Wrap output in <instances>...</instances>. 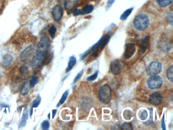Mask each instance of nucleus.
Masks as SVG:
<instances>
[{"label": "nucleus", "instance_id": "bb28decb", "mask_svg": "<svg viewBox=\"0 0 173 130\" xmlns=\"http://www.w3.org/2000/svg\"><path fill=\"white\" fill-rule=\"evenodd\" d=\"M50 123L48 120H44L41 124L42 129L44 130H48L49 128Z\"/></svg>", "mask_w": 173, "mask_h": 130}, {"label": "nucleus", "instance_id": "f704fd0d", "mask_svg": "<svg viewBox=\"0 0 173 130\" xmlns=\"http://www.w3.org/2000/svg\"><path fill=\"white\" fill-rule=\"evenodd\" d=\"M57 110L56 109L53 110L52 111V118H54V117H55V114L57 113Z\"/></svg>", "mask_w": 173, "mask_h": 130}, {"label": "nucleus", "instance_id": "9d476101", "mask_svg": "<svg viewBox=\"0 0 173 130\" xmlns=\"http://www.w3.org/2000/svg\"><path fill=\"white\" fill-rule=\"evenodd\" d=\"M53 18L56 21H59L63 16V9L60 5H56L52 10Z\"/></svg>", "mask_w": 173, "mask_h": 130}, {"label": "nucleus", "instance_id": "cd10ccee", "mask_svg": "<svg viewBox=\"0 0 173 130\" xmlns=\"http://www.w3.org/2000/svg\"><path fill=\"white\" fill-rule=\"evenodd\" d=\"M98 71H96V72H95L94 74H93V75H91L89 76V77H88L87 78V80L89 81H93L96 79V78L98 77Z\"/></svg>", "mask_w": 173, "mask_h": 130}, {"label": "nucleus", "instance_id": "f3484780", "mask_svg": "<svg viewBox=\"0 0 173 130\" xmlns=\"http://www.w3.org/2000/svg\"><path fill=\"white\" fill-rule=\"evenodd\" d=\"M156 2L160 7H166L171 5L173 0H156Z\"/></svg>", "mask_w": 173, "mask_h": 130}, {"label": "nucleus", "instance_id": "f03ea898", "mask_svg": "<svg viewBox=\"0 0 173 130\" xmlns=\"http://www.w3.org/2000/svg\"><path fill=\"white\" fill-rule=\"evenodd\" d=\"M111 89L108 84L102 86L99 92V98L101 102L104 104H108L111 99Z\"/></svg>", "mask_w": 173, "mask_h": 130}, {"label": "nucleus", "instance_id": "412c9836", "mask_svg": "<svg viewBox=\"0 0 173 130\" xmlns=\"http://www.w3.org/2000/svg\"><path fill=\"white\" fill-rule=\"evenodd\" d=\"M38 82V78L36 76H33L29 81V86L30 87H34Z\"/></svg>", "mask_w": 173, "mask_h": 130}, {"label": "nucleus", "instance_id": "7c9ffc66", "mask_svg": "<svg viewBox=\"0 0 173 130\" xmlns=\"http://www.w3.org/2000/svg\"><path fill=\"white\" fill-rule=\"evenodd\" d=\"M20 71H21V73L22 74H26L28 72V68L26 67V66H23L21 67V68Z\"/></svg>", "mask_w": 173, "mask_h": 130}, {"label": "nucleus", "instance_id": "423d86ee", "mask_svg": "<svg viewBox=\"0 0 173 130\" xmlns=\"http://www.w3.org/2000/svg\"><path fill=\"white\" fill-rule=\"evenodd\" d=\"M124 66V63L119 60H115L112 62L110 65L111 72L114 75H118L120 73Z\"/></svg>", "mask_w": 173, "mask_h": 130}, {"label": "nucleus", "instance_id": "4be33fe9", "mask_svg": "<svg viewBox=\"0 0 173 130\" xmlns=\"http://www.w3.org/2000/svg\"><path fill=\"white\" fill-rule=\"evenodd\" d=\"M68 93H69V92H68V91H66L65 92L63 93V95L60 101H59V103H58V105H57V106H59L60 105L63 104L65 102V101H66V100L67 99V97L68 96Z\"/></svg>", "mask_w": 173, "mask_h": 130}, {"label": "nucleus", "instance_id": "a878e982", "mask_svg": "<svg viewBox=\"0 0 173 130\" xmlns=\"http://www.w3.org/2000/svg\"><path fill=\"white\" fill-rule=\"evenodd\" d=\"M148 116V115L147 111L146 110H144L141 112L140 117L141 120H144L147 118Z\"/></svg>", "mask_w": 173, "mask_h": 130}, {"label": "nucleus", "instance_id": "7ed1b4c3", "mask_svg": "<svg viewBox=\"0 0 173 130\" xmlns=\"http://www.w3.org/2000/svg\"><path fill=\"white\" fill-rule=\"evenodd\" d=\"M50 45V40L47 36H43L40 40L36 48V53L47 54Z\"/></svg>", "mask_w": 173, "mask_h": 130}, {"label": "nucleus", "instance_id": "c85d7f7f", "mask_svg": "<svg viewBox=\"0 0 173 130\" xmlns=\"http://www.w3.org/2000/svg\"><path fill=\"white\" fill-rule=\"evenodd\" d=\"M149 109L150 112V118L145 123V124L148 125H150L153 123V110L151 108H149Z\"/></svg>", "mask_w": 173, "mask_h": 130}, {"label": "nucleus", "instance_id": "2f4dec72", "mask_svg": "<svg viewBox=\"0 0 173 130\" xmlns=\"http://www.w3.org/2000/svg\"><path fill=\"white\" fill-rule=\"evenodd\" d=\"M83 73V70H82L81 71L80 73H79V74L77 75V76L75 78V79H74V83H75V82H76V81H78L79 79L81 77Z\"/></svg>", "mask_w": 173, "mask_h": 130}, {"label": "nucleus", "instance_id": "4468645a", "mask_svg": "<svg viewBox=\"0 0 173 130\" xmlns=\"http://www.w3.org/2000/svg\"><path fill=\"white\" fill-rule=\"evenodd\" d=\"M149 37L148 36H146L142 40L140 54L145 53L146 49H147L149 43Z\"/></svg>", "mask_w": 173, "mask_h": 130}, {"label": "nucleus", "instance_id": "20e7f679", "mask_svg": "<svg viewBox=\"0 0 173 130\" xmlns=\"http://www.w3.org/2000/svg\"><path fill=\"white\" fill-rule=\"evenodd\" d=\"M162 66L159 62L154 61L151 62L146 69L148 75H156L161 71Z\"/></svg>", "mask_w": 173, "mask_h": 130}, {"label": "nucleus", "instance_id": "6ab92c4d", "mask_svg": "<svg viewBox=\"0 0 173 130\" xmlns=\"http://www.w3.org/2000/svg\"><path fill=\"white\" fill-rule=\"evenodd\" d=\"M133 10V8L127 9V10L125 11L121 16H120V19L121 20H125L130 15Z\"/></svg>", "mask_w": 173, "mask_h": 130}, {"label": "nucleus", "instance_id": "f257e3e1", "mask_svg": "<svg viewBox=\"0 0 173 130\" xmlns=\"http://www.w3.org/2000/svg\"><path fill=\"white\" fill-rule=\"evenodd\" d=\"M150 20L147 15L145 14H140L135 16L134 18L133 24L136 29L139 31H144L149 26Z\"/></svg>", "mask_w": 173, "mask_h": 130}, {"label": "nucleus", "instance_id": "dca6fc26", "mask_svg": "<svg viewBox=\"0 0 173 130\" xmlns=\"http://www.w3.org/2000/svg\"><path fill=\"white\" fill-rule=\"evenodd\" d=\"M29 85L27 84V82H24L23 84L21 86V94L22 96H26L28 94V92H29Z\"/></svg>", "mask_w": 173, "mask_h": 130}, {"label": "nucleus", "instance_id": "0eeeda50", "mask_svg": "<svg viewBox=\"0 0 173 130\" xmlns=\"http://www.w3.org/2000/svg\"><path fill=\"white\" fill-rule=\"evenodd\" d=\"M35 48L33 45H30L26 48L25 49L21 52L20 55V58L22 62H26L27 61L29 60L33 54L35 52Z\"/></svg>", "mask_w": 173, "mask_h": 130}, {"label": "nucleus", "instance_id": "39448f33", "mask_svg": "<svg viewBox=\"0 0 173 130\" xmlns=\"http://www.w3.org/2000/svg\"><path fill=\"white\" fill-rule=\"evenodd\" d=\"M163 84V80L159 76H151L147 81V84L149 89H157L160 87Z\"/></svg>", "mask_w": 173, "mask_h": 130}, {"label": "nucleus", "instance_id": "a211bd4d", "mask_svg": "<svg viewBox=\"0 0 173 130\" xmlns=\"http://www.w3.org/2000/svg\"><path fill=\"white\" fill-rule=\"evenodd\" d=\"M166 76L168 80L170 81L171 82H173V67L171 66L169 67L166 71Z\"/></svg>", "mask_w": 173, "mask_h": 130}, {"label": "nucleus", "instance_id": "393cba45", "mask_svg": "<svg viewBox=\"0 0 173 130\" xmlns=\"http://www.w3.org/2000/svg\"><path fill=\"white\" fill-rule=\"evenodd\" d=\"M41 101V98L40 97H38L36 98V99L35 100L34 102H33L32 107L33 108H37V107H38V106L40 104Z\"/></svg>", "mask_w": 173, "mask_h": 130}, {"label": "nucleus", "instance_id": "473e14b6", "mask_svg": "<svg viewBox=\"0 0 173 130\" xmlns=\"http://www.w3.org/2000/svg\"><path fill=\"white\" fill-rule=\"evenodd\" d=\"M115 0H108V2H107V8H109L113 4Z\"/></svg>", "mask_w": 173, "mask_h": 130}, {"label": "nucleus", "instance_id": "b1692460", "mask_svg": "<svg viewBox=\"0 0 173 130\" xmlns=\"http://www.w3.org/2000/svg\"><path fill=\"white\" fill-rule=\"evenodd\" d=\"M28 114L26 113H24L23 116H22V120H21V124H20V127H24V126L26 125V122H27V120H28Z\"/></svg>", "mask_w": 173, "mask_h": 130}, {"label": "nucleus", "instance_id": "2eb2a0df", "mask_svg": "<svg viewBox=\"0 0 173 130\" xmlns=\"http://www.w3.org/2000/svg\"><path fill=\"white\" fill-rule=\"evenodd\" d=\"M76 63V58L74 57H71L69 60V63L68 65L67 69H66V72H69L70 71L72 70L75 65Z\"/></svg>", "mask_w": 173, "mask_h": 130}, {"label": "nucleus", "instance_id": "aec40b11", "mask_svg": "<svg viewBox=\"0 0 173 130\" xmlns=\"http://www.w3.org/2000/svg\"><path fill=\"white\" fill-rule=\"evenodd\" d=\"M121 129L122 130H132L133 129V128L132 123H125L121 125Z\"/></svg>", "mask_w": 173, "mask_h": 130}, {"label": "nucleus", "instance_id": "9b49d317", "mask_svg": "<svg viewBox=\"0 0 173 130\" xmlns=\"http://www.w3.org/2000/svg\"><path fill=\"white\" fill-rule=\"evenodd\" d=\"M93 10V6L91 5L85 6L83 7L82 9H76L74 11L73 15L74 16H79V15H84L90 13Z\"/></svg>", "mask_w": 173, "mask_h": 130}, {"label": "nucleus", "instance_id": "ddd939ff", "mask_svg": "<svg viewBox=\"0 0 173 130\" xmlns=\"http://www.w3.org/2000/svg\"><path fill=\"white\" fill-rule=\"evenodd\" d=\"M13 57L10 54H6L4 56L2 61V65L4 67H7L10 65L13 61Z\"/></svg>", "mask_w": 173, "mask_h": 130}, {"label": "nucleus", "instance_id": "6e6552de", "mask_svg": "<svg viewBox=\"0 0 173 130\" xmlns=\"http://www.w3.org/2000/svg\"><path fill=\"white\" fill-rule=\"evenodd\" d=\"M163 100V97L158 92H154L151 94L149 98V103L153 105H158L161 104Z\"/></svg>", "mask_w": 173, "mask_h": 130}, {"label": "nucleus", "instance_id": "f8f14e48", "mask_svg": "<svg viewBox=\"0 0 173 130\" xmlns=\"http://www.w3.org/2000/svg\"><path fill=\"white\" fill-rule=\"evenodd\" d=\"M78 3V0H66L65 8L67 12L70 13L73 10Z\"/></svg>", "mask_w": 173, "mask_h": 130}, {"label": "nucleus", "instance_id": "72a5a7b5", "mask_svg": "<svg viewBox=\"0 0 173 130\" xmlns=\"http://www.w3.org/2000/svg\"><path fill=\"white\" fill-rule=\"evenodd\" d=\"M162 128L163 130H166V125L165 123V115H163V120H162Z\"/></svg>", "mask_w": 173, "mask_h": 130}, {"label": "nucleus", "instance_id": "c9c22d12", "mask_svg": "<svg viewBox=\"0 0 173 130\" xmlns=\"http://www.w3.org/2000/svg\"><path fill=\"white\" fill-rule=\"evenodd\" d=\"M33 107H32L31 109V116H32V113H33Z\"/></svg>", "mask_w": 173, "mask_h": 130}, {"label": "nucleus", "instance_id": "c756f323", "mask_svg": "<svg viewBox=\"0 0 173 130\" xmlns=\"http://www.w3.org/2000/svg\"><path fill=\"white\" fill-rule=\"evenodd\" d=\"M167 18L169 23H170L171 25H173V13L172 12H169L168 13Z\"/></svg>", "mask_w": 173, "mask_h": 130}, {"label": "nucleus", "instance_id": "e433bc0d", "mask_svg": "<svg viewBox=\"0 0 173 130\" xmlns=\"http://www.w3.org/2000/svg\"><path fill=\"white\" fill-rule=\"evenodd\" d=\"M0 78H1V74H0Z\"/></svg>", "mask_w": 173, "mask_h": 130}, {"label": "nucleus", "instance_id": "5701e85b", "mask_svg": "<svg viewBox=\"0 0 173 130\" xmlns=\"http://www.w3.org/2000/svg\"><path fill=\"white\" fill-rule=\"evenodd\" d=\"M56 32H57V27L54 25H52L51 27H50L49 30V32L52 38H53L55 37Z\"/></svg>", "mask_w": 173, "mask_h": 130}, {"label": "nucleus", "instance_id": "1a4fd4ad", "mask_svg": "<svg viewBox=\"0 0 173 130\" xmlns=\"http://www.w3.org/2000/svg\"><path fill=\"white\" fill-rule=\"evenodd\" d=\"M135 52V45L132 43H128L125 45V51L124 52V58L125 59H129L134 55Z\"/></svg>", "mask_w": 173, "mask_h": 130}]
</instances>
